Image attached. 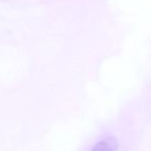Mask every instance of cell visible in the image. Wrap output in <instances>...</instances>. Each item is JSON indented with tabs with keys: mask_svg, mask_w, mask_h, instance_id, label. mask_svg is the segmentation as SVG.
<instances>
[{
	"mask_svg": "<svg viewBox=\"0 0 151 151\" xmlns=\"http://www.w3.org/2000/svg\"><path fill=\"white\" fill-rule=\"evenodd\" d=\"M115 145L116 143L112 139H108L97 143V145L91 151H115Z\"/></svg>",
	"mask_w": 151,
	"mask_h": 151,
	"instance_id": "obj_1",
	"label": "cell"
}]
</instances>
